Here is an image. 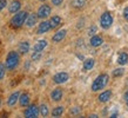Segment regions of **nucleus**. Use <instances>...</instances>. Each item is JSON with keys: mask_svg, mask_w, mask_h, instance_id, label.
I'll list each match as a JSON object with an SVG mask.
<instances>
[{"mask_svg": "<svg viewBox=\"0 0 128 118\" xmlns=\"http://www.w3.org/2000/svg\"><path fill=\"white\" fill-rule=\"evenodd\" d=\"M19 54L16 53V52L12 51L10 52L7 54V58H6V64H5V66L7 70H14L16 66H18V64H19Z\"/></svg>", "mask_w": 128, "mask_h": 118, "instance_id": "f257e3e1", "label": "nucleus"}, {"mask_svg": "<svg viewBox=\"0 0 128 118\" xmlns=\"http://www.w3.org/2000/svg\"><path fill=\"white\" fill-rule=\"evenodd\" d=\"M107 83H108V75L102 73V75H100L93 82V84H92V91L95 92V91L102 90V89L107 85Z\"/></svg>", "mask_w": 128, "mask_h": 118, "instance_id": "f03ea898", "label": "nucleus"}, {"mask_svg": "<svg viewBox=\"0 0 128 118\" xmlns=\"http://www.w3.org/2000/svg\"><path fill=\"white\" fill-rule=\"evenodd\" d=\"M26 17H27V12H25V11H21L19 13H16V16L11 19L12 27H14V28L21 27L24 25V23H25V20H26Z\"/></svg>", "mask_w": 128, "mask_h": 118, "instance_id": "7ed1b4c3", "label": "nucleus"}, {"mask_svg": "<svg viewBox=\"0 0 128 118\" xmlns=\"http://www.w3.org/2000/svg\"><path fill=\"white\" fill-rule=\"evenodd\" d=\"M113 24V17L112 14L109 13V12H105V13H102V16L100 18V25L102 28H105V30H108L110 26H112Z\"/></svg>", "mask_w": 128, "mask_h": 118, "instance_id": "20e7f679", "label": "nucleus"}, {"mask_svg": "<svg viewBox=\"0 0 128 118\" xmlns=\"http://www.w3.org/2000/svg\"><path fill=\"white\" fill-rule=\"evenodd\" d=\"M24 114H25V117H27V118L38 117V114H39V107L36 105H30L27 109L25 110Z\"/></svg>", "mask_w": 128, "mask_h": 118, "instance_id": "39448f33", "label": "nucleus"}, {"mask_svg": "<svg viewBox=\"0 0 128 118\" xmlns=\"http://www.w3.org/2000/svg\"><path fill=\"white\" fill-rule=\"evenodd\" d=\"M50 14V7L48 6V5L44 4V5H41V6L39 7V10H38L36 17L40 18V19H45V18H47Z\"/></svg>", "mask_w": 128, "mask_h": 118, "instance_id": "423d86ee", "label": "nucleus"}, {"mask_svg": "<svg viewBox=\"0 0 128 118\" xmlns=\"http://www.w3.org/2000/svg\"><path fill=\"white\" fill-rule=\"evenodd\" d=\"M68 78H70V76L67 75L66 72H59L53 77V80L56 84H64V83H66L68 80Z\"/></svg>", "mask_w": 128, "mask_h": 118, "instance_id": "0eeeda50", "label": "nucleus"}, {"mask_svg": "<svg viewBox=\"0 0 128 118\" xmlns=\"http://www.w3.org/2000/svg\"><path fill=\"white\" fill-rule=\"evenodd\" d=\"M50 30V21H42V23H40L39 27H38V33L39 34H42V33H46Z\"/></svg>", "mask_w": 128, "mask_h": 118, "instance_id": "6e6552de", "label": "nucleus"}, {"mask_svg": "<svg viewBox=\"0 0 128 118\" xmlns=\"http://www.w3.org/2000/svg\"><path fill=\"white\" fill-rule=\"evenodd\" d=\"M20 7H21V3L19 0H14V1L11 3L10 7H8V11H10V13H16V12L20 11Z\"/></svg>", "mask_w": 128, "mask_h": 118, "instance_id": "1a4fd4ad", "label": "nucleus"}, {"mask_svg": "<svg viewBox=\"0 0 128 118\" xmlns=\"http://www.w3.org/2000/svg\"><path fill=\"white\" fill-rule=\"evenodd\" d=\"M66 33L67 31L66 30H61V31H59L56 32L54 35H53V38H52V40L54 41V43H59V41H61L65 37H66Z\"/></svg>", "mask_w": 128, "mask_h": 118, "instance_id": "9d476101", "label": "nucleus"}, {"mask_svg": "<svg viewBox=\"0 0 128 118\" xmlns=\"http://www.w3.org/2000/svg\"><path fill=\"white\" fill-rule=\"evenodd\" d=\"M50 98L53 99L54 102H59V100H61L62 98V90L61 89H55V90L52 91V93H50Z\"/></svg>", "mask_w": 128, "mask_h": 118, "instance_id": "9b49d317", "label": "nucleus"}, {"mask_svg": "<svg viewBox=\"0 0 128 118\" xmlns=\"http://www.w3.org/2000/svg\"><path fill=\"white\" fill-rule=\"evenodd\" d=\"M36 19H38L36 14H30V16H27V17H26V20H25V23H26V26H28V27H32V26H34L35 23H36Z\"/></svg>", "mask_w": 128, "mask_h": 118, "instance_id": "f8f14e48", "label": "nucleus"}, {"mask_svg": "<svg viewBox=\"0 0 128 118\" xmlns=\"http://www.w3.org/2000/svg\"><path fill=\"white\" fill-rule=\"evenodd\" d=\"M102 43H104V40H102V38H101L100 35H92V38H90V45L93 47L100 46V45H102Z\"/></svg>", "mask_w": 128, "mask_h": 118, "instance_id": "ddd939ff", "label": "nucleus"}, {"mask_svg": "<svg viewBox=\"0 0 128 118\" xmlns=\"http://www.w3.org/2000/svg\"><path fill=\"white\" fill-rule=\"evenodd\" d=\"M110 97H112V91H105V92H102V93L99 96V102L101 103H106L108 102L109 99H110Z\"/></svg>", "mask_w": 128, "mask_h": 118, "instance_id": "4468645a", "label": "nucleus"}, {"mask_svg": "<svg viewBox=\"0 0 128 118\" xmlns=\"http://www.w3.org/2000/svg\"><path fill=\"white\" fill-rule=\"evenodd\" d=\"M18 99H19V103L21 106H27L30 104V96H28V93L20 94Z\"/></svg>", "mask_w": 128, "mask_h": 118, "instance_id": "2eb2a0df", "label": "nucleus"}, {"mask_svg": "<svg viewBox=\"0 0 128 118\" xmlns=\"http://www.w3.org/2000/svg\"><path fill=\"white\" fill-rule=\"evenodd\" d=\"M61 24V18L59 16H54L52 17L50 20V28H56Z\"/></svg>", "mask_w": 128, "mask_h": 118, "instance_id": "dca6fc26", "label": "nucleus"}, {"mask_svg": "<svg viewBox=\"0 0 128 118\" xmlns=\"http://www.w3.org/2000/svg\"><path fill=\"white\" fill-rule=\"evenodd\" d=\"M19 51L21 54H26L30 51V43L28 41H22L19 44Z\"/></svg>", "mask_w": 128, "mask_h": 118, "instance_id": "f3484780", "label": "nucleus"}, {"mask_svg": "<svg viewBox=\"0 0 128 118\" xmlns=\"http://www.w3.org/2000/svg\"><path fill=\"white\" fill-rule=\"evenodd\" d=\"M19 96H20L19 92H14V93H12L11 96H10L8 100H7L8 106H13V105H14V104L18 102V98H19Z\"/></svg>", "mask_w": 128, "mask_h": 118, "instance_id": "a211bd4d", "label": "nucleus"}, {"mask_svg": "<svg viewBox=\"0 0 128 118\" xmlns=\"http://www.w3.org/2000/svg\"><path fill=\"white\" fill-rule=\"evenodd\" d=\"M93 66H94V59H92V58L85 59V62H84V70L89 71L93 69Z\"/></svg>", "mask_w": 128, "mask_h": 118, "instance_id": "6ab92c4d", "label": "nucleus"}, {"mask_svg": "<svg viewBox=\"0 0 128 118\" xmlns=\"http://www.w3.org/2000/svg\"><path fill=\"white\" fill-rule=\"evenodd\" d=\"M46 46H47V41H46V40H39V41L34 45L33 50H34V51H42Z\"/></svg>", "mask_w": 128, "mask_h": 118, "instance_id": "aec40b11", "label": "nucleus"}, {"mask_svg": "<svg viewBox=\"0 0 128 118\" xmlns=\"http://www.w3.org/2000/svg\"><path fill=\"white\" fill-rule=\"evenodd\" d=\"M118 63L120 64V65H126L128 63V54L127 53H121L119 55V58H118Z\"/></svg>", "mask_w": 128, "mask_h": 118, "instance_id": "412c9836", "label": "nucleus"}, {"mask_svg": "<svg viewBox=\"0 0 128 118\" xmlns=\"http://www.w3.org/2000/svg\"><path fill=\"white\" fill-rule=\"evenodd\" d=\"M64 113V107L62 106H56L54 110L52 111V116L53 117H59V116H61Z\"/></svg>", "mask_w": 128, "mask_h": 118, "instance_id": "4be33fe9", "label": "nucleus"}, {"mask_svg": "<svg viewBox=\"0 0 128 118\" xmlns=\"http://www.w3.org/2000/svg\"><path fill=\"white\" fill-rule=\"evenodd\" d=\"M39 112L41 113V116H42V117H47V116H48V113H50V111H48V107H47V105H45V104L40 105Z\"/></svg>", "mask_w": 128, "mask_h": 118, "instance_id": "5701e85b", "label": "nucleus"}, {"mask_svg": "<svg viewBox=\"0 0 128 118\" xmlns=\"http://www.w3.org/2000/svg\"><path fill=\"white\" fill-rule=\"evenodd\" d=\"M41 58V51H34L32 54V60H39Z\"/></svg>", "mask_w": 128, "mask_h": 118, "instance_id": "b1692460", "label": "nucleus"}, {"mask_svg": "<svg viewBox=\"0 0 128 118\" xmlns=\"http://www.w3.org/2000/svg\"><path fill=\"white\" fill-rule=\"evenodd\" d=\"M5 71H6V66L2 63H0V80L5 77Z\"/></svg>", "mask_w": 128, "mask_h": 118, "instance_id": "393cba45", "label": "nucleus"}, {"mask_svg": "<svg viewBox=\"0 0 128 118\" xmlns=\"http://www.w3.org/2000/svg\"><path fill=\"white\" fill-rule=\"evenodd\" d=\"M122 75H124V69H116V70H114V72H113L114 77H121Z\"/></svg>", "mask_w": 128, "mask_h": 118, "instance_id": "a878e982", "label": "nucleus"}, {"mask_svg": "<svg viewBox=\"0 0 128 118\" xmlns=\"http://www.w3.org/2000/svg\"><path fill=\"white\" fill-rule=\"evenodd\" d=\"M85 4H86L85 0H75L73 5H74V7H82Z\"/></svg>", "mask_w": 128, "mask_h": 118, "instance_id": "bb28decb", "label": "nucleus"}, {"mask_svg": "<svg viewBox=\"0 0 128 118\" xmlns=\"http://www.w3.org/2000/svg\"><path fill=\"white\" fill-rule=\"evenodd\" d=\"M6 5H7V0H0V12L4 10Z\"/></svg>", "mask_w": 128, "mask_h": 118, "instance_id": "cd10ccee", "label": "nucleus"}, {"mask_svg": "<svg viewBox=\"0 0 128 118\" xmlns=\"http://www.w3.org/2000/svg\"><path fill=\"white\" fill-rule=\"evenodd\" d=\"M95 32H96V26H92L88 31V35H94L95 34Z\"/></svg>", "mask_w": 128, "mask_h": 118, "instance_id": "c85d7f7f", "label": "nucleus"}, {"mask_svg": "<svg viewBox=\"0 0 128 118\" xmlns=\"http://www.w3.org/2000/svg\"><path fill=\"white\" fill-rule=\"evenodd\" d=\"M79 112H80V109H79V107H76V106H75V107H73V109L70 110V113H72V114H76V113H79Z\"/></svg>", "mask_w": 128, "mask_h": 118, "instance_id": "c756f323", "label": "nucleus"}, {"mask_svg": "<svg viewBox=\"0 0 128 118\" xmlns=\"http://www.w3.org/2000/svg\"><path fill=\"white\" fill-rule=\"evenodd\" d=\"M64 0H52V4L53 5H55V6H59V5L61 4Z\"/></svg>", "mask_w": 128, "mask_h": 118, "instance_id": "7c9ffc66", "label": "nucleus"}, {"mask_svg": "<svg viewBox=\"0 0 128 118\" xmlns=\"http://www.w3.org/2000/svg\"><path fill=\"white\" fill-rule=\"evenodd\" d=\"M124 19L128 20V6L124 10Z\"/></svg>", "mask_w": 128, "mask_h": 118, "instance_id": "2f4dec72", "label": "nucleus"}, {"mask_svg": "<svg viewBox=\"0 0 128 118\" xmlns=\"http://www.w3.org/2000/svg\"><path fill=\"white\" fill-rule=\"evenodd\" d=\"M124 99H126V102H128V91L124 93Z\"/></svg>", "mask_w": 128, "mask_h": 118, "instance_id": "473e14b6", "label": "nucleus"}, {"mask_svg": "<svg viewBox=\"0 0 128 118\" xmlns=\"http://www.w3.org/2000/svg\"><path fill=\"white\" fill-rule=\"evenodd\" d=\"M40 1H45V0H40Z\"/></svg>", "mask_w": 128, "mask_h": 118, "instance_id": "72a5a7b5", "label": "nucleus"}, {"mask_svg": "<svg viewBox=\"0 0 128 118\" xmlns=\"http://www.w3.org/2000/svg\"><path fill=\"white\" fill-rule=\"evenodd\" d=\"M0 104H1V100H0Z\"/></svg>", "mask_w": 128, "mask_h": 118, "instance_id": "f704fd0d", "label": "nucleus"}, {"mask_svg": "<svg viewBox=\"0 0 128 118\" xmlns=\"http://www.w3.org/2000/svg\"><path fill=\"white\" fill-rule=\"evenodd\" d=\"M127 105H128V102H127Z\"/></svg>", "mask_w": 128, "mask_h": 118, "instance_id": "c9c22d12", "label": "nucleus"}]
</instances>
